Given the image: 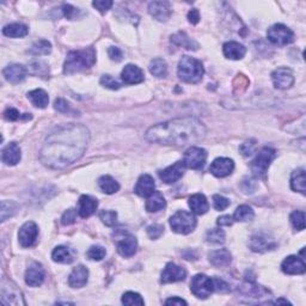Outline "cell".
Returning <instances> with one entry per match:
<instances>
[{
	"label": "cell",
	"instance_id": "59",
	"mask_svg": "<svg viewBox=\"0 0 306 306\" xmlns=\"http://www.w3.org/2000/svg\"><path fill=\"white\" fill-rule=\"evenodd\" d=\"M188 19H189V22L192 23V24H197V23L200 22V13H199V11H197L196 9L190 10L189 13H188Z\"/></svg>",
	"mask_w": 306,
	"mask_h": 306
},
{
	"label": "cell",
	"instance_id": "61",
	"mask_svg": "<svg viewBox=\"0 0 306 306\" xmlns=\"http://www.w3.org/2000/svg\"><path fill=\"white\" fill-rule=\"evenodd\" d=\"M165 304H166V305H179V306L184 305V306H186V305H187V301H186V300H183L182 298L173 297V298L167 299V300L165 301Z\"/></svg>",
	"mask_w": 306,
	"mask_h": 306
},
{
	"label": "cell",
	"instance_id": "39",
	"mask_svg": "<svg viewBox=\"0 0 306 306\" xmlns=\"http://www.w3.org/2000/svg\"><path fill=\"white\" fill-rule=\"evenodd\" d=\"M52 52V45L51 42L46 41V39H39V41L35 42L30 49V53L32 55H48Z\"/></svg>",
	"mask_w": 306,
	"mask_h": 306
},
{
	"label": "cell",
	"instance_id": "20",
	"mask_svg": "<svg viewBox=\"0 0 306 306\" xmlns=\"http://www.w3.org/2000/svg\"><path fill=\"white\" fill-rule=\"evenodd\" d=\"M121 78H122L124 84H139L144 81V72L136 65H127L122 70Z\"/></svg>",
	"mask_w": 306,
	"mask_h": 306
},
{
	"label": "cell",
	"instance_id": "18",
	"mask_svg": "<svg viewBox=\"0 0 306 306\" xmlns=\"http://www.w3.org/2000/svg\"><path fill=\"white\" fill-rule=\"evenodd\" d=\"M282 272L288 275H299L304 274L306 271V266L301 258L297 256H288L281 265Z\"/></svg>",
	"mask_w": 306,
	"mask_h": 306
},
{
	"label": "cell",
	"instance_id": "50",
	"mask_svg": "<svg viewBox=\"0 0 306 306\" xmlns=\"http://www.w3.org/2000/svg\"><path fill=\"white\" fill-rule=\"evenodd\" d=\"M54 108L55 110H58L59 113H62V114H67L70 113V111H72L70 103H68L67 101H65L64 98H58V100H55Z\"/></svg>",
	"mask_w": 306,
	"mask_h": 306
},
{
	"label": "cell",
	"instance_id": "46",
	"mask_svg": "<svg viewBox=\"0 0 306 306\" xmlns=\"http://www.w3.org/2000/svg\"><path fill=\"white\" fill-rule=\"evenodd\" d=\"M100 218L107 226H114L117 222V213L114 210H102Z\"/></svg>",
	"mask_w": 306,
	"mask_h": 306
},
{
	"label": "cell",
	"instance_id": "10",
	"mask_svg": "<svg viewBox=\"0 0 306 306\" xmlns=\"http://www.w3.org/2000/svg\"><path fill=\"white\" fill-rule=\"evenodd\" d=\"M207 159V152L206 150L201 149V147L192 146L186 151L183 158V163L186 167L193 170L202 169L205 165Z\"/></svg>",
	"mask_w": 306,
	"mask_h": 306
},
{
	"label": "cell",
	"instance_id": "21",
	"mask_svg": "<svg viewBox=\"0 0 306 306\" xmlns=\"http://www.w3.org/2000/svg\"><path fill=\"white\" fill-rule=\"evenodd\" d=\"M22 158V151L21 147L16 143L9 144L8 146L3 150L2 159L6 165H16L19 163Z\"/></svg>",
	"mask_w": 306,
	"mask_h": 306
},
{
	"label": "cell",
	"instance_id": "32",
	"mask_svg": "<svg viewBox=\"0 0 306 306\" xmlns=\"http://www.w3.org/2000/svg\"><path fill=\"white\" fill-rule=\"evenodd\" d=\"M171 42L173 45L179 46V47L189 49V51H196L199 48V45L194 41L193 38H190L186 32H177V34L171 36Z\"/></svg>",
	"mask_w": 306,
	"mask_h": 306
},
{
	"label": "cell",
	"instance_id": "41",
	"mask_svg": "<svg viewBox=\"0 0 306 306\" xmlns=\"http://www.w3.org/2000/svg\"><path fill=\"white\" fill-rule=\"evenodd\" d=\"M206 241L210 244H223L225 242V232L222 229L209 230L206 235Z\"/></svg>",
	"mask_w": 306,
	"mask_h": 306
},
{
	"label": "cell",
	"instance_id": "33",
	"mask_svg": "<svg viewBox=\"0 0 306 306\" xmlns=\"http://www.w3.org/2000/svg\"><path fill=\"white\" fill-rule=\"evenodd\" d=\"M28 26L22 24V23H12V24L4 26V29H3V34L8 37H24L28 35Z\"/></svg>",
	"mask_w": 306,
	"mask_h": 306
},
{
	"label": "cell",
	"instance_id": "40",
	"mask_svg": "<svg viewBox=\"0 0 306 306\" xmlns=\"http://www.w3.org/2000/svg\"><path fill=\"white\" fill-rule=\"evenodd\" d=\"M28 71L30 72L31 74L38 75V77H41V78H47L49 75L48 66L43 64V62H41V61L31 62V64L29 65V70Z\"/></svg>",
	"mask_w": 306,
	"mask_h": 306
},
{
	"label": "cell",
	"instance_id": "27",
	"mask_svg": "<svg viewBox=\"0 0 306 306\" xmlns=\"http://www.w3.org/2000/svg\"><path fill=\"white\" fill-rule=\"evenodd\" d=\"M98 207L97 200L89 195H83L79 199V214L83 218H89L96 212Z\"/></svg>",
	"mask_w": 306,
	"mask_h": 306
},
{
	"label": "cell",
	"instance_id": "15",
	"mask_svg": "<svg viewBox=\"0 0 306 306\" xmlns=\"http://www.w3.org/2000/svg\"><path fill=\"white\" fill-rule=\"evenodd\" d=\"M45 281V269L37 262H34L26 269L25 272V282L26 285L31 287H38Z\"/></svg>",
	"mask_w": 306,
	"mask_h": 306
},
{
	"label": "cell",
	"instance_id": "31",
	"mask_svg": "<svg viewBox=\"0 0 306 306\" xmlns=\"http://www.w3.org/2000/svg\"><path fill=\"white\" fill-rule=\"evenodd\" d=\"M166 201L164 199L163 194L160 192H154L152 195L149 196L146 201V210L150 213L158 212V210H162L165 208Z\"/></svg>",
	"mask_w": 306,
	"mask_h": 306
},
{
	"label": "cell",
	"instance_id": "53",
	"mask_svg": "<svg viewBox=\"0 0 306 306\" xmlns=\"http://www.w3.org/2000/svg\"><path fill=\"white\" fill-rule=\"evenodd\" d=\"M92 5H94L101 13H105L108 10H110L111 6H113V2H110V0H97V2L92 3Z\"/></svg>",
	"mask_w": 306,
	"mask_h": 306
},
{
	"label": "cell",
	"instance_id": "54",
	"mask_svg": "<svg viewBox=\"0 0 306 306\" xmlns=\"http://www.w3.org/2000/svg\"><path fill=\"white\" fill-rule=\"evenodd\" d=\"M213 282H214V291H218V292H229L230 291V287L229 285L226 284L225 281L222 280V279L219 278H214L213 279Z\"/></svg>",
	"mask_w": 306,
	"mask_h": 306
},
{
	"label": "cell",
	"instance_id": "56",
	"mask_svg": "<svg viewBox=\"0 0 306 306\" xmlns=\"http://www.w3.org/2000/svg\"><path fill=\"white\" fill-rule=\"evenodd\" d=\"M108 54H109V58L114 61H121L122 60V52H121L120 48L117 47H110L108 49Z\"/></svg>",
	"mask_w": 306,
	"mask_h": 306
},
{
	"label": "cell",
	"instance_id": "3",
	"mask_svg": "<svg viewBox=\"0 0 306 306\" xmlns=\"http://www.w3.org/2000/svg\"><path fill=\"white\" fill-rule=\"evenodd\" d=\"M95 62H96V51L92 47L70 52L66 58L64 72L66 74H73L89 70L95 65Z\"/></svg>",
	"mask_w": 306,
	"mask_h": 306
},
{
	"label": "cell",
	"instance_id": "4",
	"mask_svg": "<svg viewBox=\"0 0 306 306\" xmlns=\"http://www.w3.org/2000/svg\"><path fill=\"white\" fill-rule=\"evenodd\" d=\"M181 80L189 84L199 83L203 77L205 70L201 61L192 57H183L179 62V70H177Z\"/></svg>",
	"mask_w": 306,
	"mask_h": 306
},
{
	"label": "cell",
	"instance_id": "48",
	"mask_svg": "<svg viewBox=\"0 0 306 306\" xmlns=\"http://www.w3.org/2000/svg\"><path fill=\"white\" fill-rule=\"evenodd\" d=\"M101 84L103 85L104 88L110 89V90H118L121 88V84L115 79L114 77H111L109 74H104L102 75L101 78Z\"/></svg>",
	"mask_w": 306,
	"mask_h": 306
},
{
	"label": "cell",
	"instance_id": "52",
	"mask_svg": "<svg viewBox=\"0 0 306 306\" xmlns=\"http://www.w3.org/2000/svg\"><path fill=\"white\" fill-rule=\"evenodd\" d=\"M164 228L159 224H154V225H151L147 228V235H149L152 239H157L159 238L160 236L163 235Z\"/></svg>",
	"mask_w": 306,
	"mask_h": 306
},
{
	"label": "cell",
	"instance_id": "14",
	"mask_svg": "<svg viewBox=\"0 0 306 306\" xmlns=\"http://www.w3.org/2000/svg\"><path fill=\"white\" fill-rule=\"evenodd\" d=\"M233 169H235V163L230 158H216V159L210 164L209 171L212 175L215 177H226L231 175Z\"/></svg>",
	"mask_w": 306,
	"mask_h": 306
},
{
	"label": "cell",
	"instance_id": "19",
	"mask_svg": "<svg viewBox=\"0 0 306 306\" xmlns=\"http://www.w3.org/2000/svg\"><path fill=\"white\" fill-rule=\"evenodd\" d=\"M149 12L157 21L165 22L171 16V6L167 2H152L149 4Z\"/></svg>",
	"mask_w": 306,
	"mask_h": 306
},
{
	"label": "cell",
	"instance_id": "17",
	"mask_svg": "<svg viewBox=\"0 0 306 306\" xmlns=\"http://www.w3.org/2000/svg\"><path fill=\"white\" fill-rule=\"evenodd\" d=\"M26 73H28V70H26L25 66L19 64L10 65L3 71V74H4L6 80L12 84L22 83L26 77Z\"/></svg>",
	"mask_w": 306,
	"mask_h": 306
},
{
	"label": "cell",
	"instance_id": "58",
	"mask_svg": "<svg viewBox=\"0 0 306 306\" xmlns=\"http://www.w3.org/2000/svg\"><path fill=\"white\" fill-rule=\"evenodd\" d=\"M62 11H64L65 17L68 18V19H72L78 13V10L77 9L73 8V6H72V5H68V4L67 5H64V8H62Z\"/></svg>",
	"mask_w": 306,
	"mask_h": 306
},
{
	"label": "cell",
	"instance_id": "9",
	"mask_svg": "<svg viewBox=\"0 0 306 306\" xmlns=\"http://www.w3.org/2000/svg\"><path fill=\"white\" fill-rule=\"evenodd\" d=\"M2 301L6 305H25L17 286L6 278L2 280Z\"/></svg>",
	"mask_w": 306,
	"mask_h": 306
},
{
	"label": "cell",
	"instance_id": "16",
	"mask_svg": "<svg viewBox=\"0 0 306 306\" xmlns=\"http://www.w3.org/2000/svg\"><path fill=\"white\" fill-rule=\"evenodd\" d=\"M184 167H186V165H184L183 162H176L175 164H172V165L166 167V169L160 171L159 172L160 180H162L163 182H165L166 184L177 182V181L183 176Z\"/></svg>",
	"mask_w": 306,
	"mask_h": 306
},
{
	"label": "cell",
	"instance_id": "1",
	"mask_svg": "<svg viewBox=\"0 0 306 306\" xmlns=\"http://www.w3.org/2000/svg\"><path fill=\"white\" fill-rule=\"evenodd\" d=\"M89 140L90 133L84 124H62L47 137L39 159L51 169H64L83 157Z\"/></svg>",
	"mask_w": 306,
	"mask_h": 306
},
{
	"label": "cell",
	"instance_id": "30",
	"mask_svg": "<svg viewBox=\"0 0 306 306\" xmlns=\"http://www.w3.org/2000/svg\"><path fill=\"white\" fill-rule=\"evenodd\" d=\"M291 188L294 192H299L301 194L306 193V177L304 167L293 171L291 177Z\"/></svg>",
	"mask_w": 306,
	"mask_h": 306
},
{
	"label": "cell",
	"instance_id": "45",
	"mask_svg": "<svg viewBox=\"0 0 306 306\" xmlns=\"http://www.w3.org/2000/svg\"><path fill=\"white\" fill-rule=\"evenodd\" d=\"M86 255L89 258L92 259V261H101V259H103L105 256V249L101 245H94L89 249Z\"/></svg>",
	"mask_w": 306,
	"mask_h": 306
},
{
	"label": "cell",
	"instance_id": "37",
	"mask_svg": "<svg viewBox=\"0 0 306 306\" xmlns=\"http://www.w3.org/2000/svg\"><path fill=\"white\" fill-rule=\"evenodd\" d=\"M149 70L151 74H153L154 77L164 78L167 73V65L163 59H154V60L150 62Z\"/></svg>",
	"mask_w": 306,
	"mask_h": 306
},
{
	"label": "cell",
	"instance_id": "25",
	"mask_svg": "<svg viewBox=\"0 0 306 306\" xmlns=\"http://www.w3.org/2000/svg\"><path fill=\"white\" fill-rule=\"evenodd\" d=\"M223 52L224 55H225L228 59H231V60H241V59L244 58L246 49L243 45L238 43V42H226L223 47Z\"/></svg>",
	"mask_w": 306,
	"mask_h": 306
},
{
	"label": "cell",
	"instance_id": "62",
	"mask_svg": "<svg viewBox=\"0 0 306 306\" xmlns=\"http://www.w3.org/2000/svg\"><path fill=\"white\" fill-rule=\"evenodd\" d=\"M276 304H291V302L285 300V299H278V300H276Z\"/></svg>",
	"mask_w": 306,
	"mask_h": 306
},
{
	"label": "cell",
	"instance_id": "22",
	"mask_svg": "<svg viewBox=\"0 0 306 306\" xmlns=\"http://www.w3.org/2000/svg\"><path fill=\"white\" fill-rule=\"evenodd\" d=\"M89 279V271L84 266H78L73 269V272L68 278V284L73 288H80L86 285Z\"/></svg>",
	"mask_w": 306,
	"mask_h": 306
},
{
	"label": "cell",
	"instance_id": "29",
	"mask_svg": "<svg viewBox=\"0 0 306 306\" xmlns=\"http://www.w3.org/2000/svg\"><path fill=\"white\" fill-rule=\"evenodd\" d=\"M232 261V256L229 250L219 249L209 254V262L215 267H226Z\"/></svg>",
	"mask_w": 306,
	"mask_h": 306
},
{
	"label": "cell",
	"instance_id": "13",
	"mask_svg": "<svg viewBox=\"0 0 306 306\" xmlns=\"http://www.w3.org/2000/svg\"><path fill=\"white\" fill-rule=\"evenodd\" d=\"M186 276H187L186 269L175 265L173 262H170L167 263L165 268H164V271L162 273V279H160V280H162L163 284H171V282L184 280Z\"/></svg>",
	"mask_w": 306,
	"mask_h": 306
},
{
	"label": "cell",
	"instance_id": "35",
	"mask_svg": "<svg viewBox=\"0 0 306 306\" xmlns=\"http://www.w3.org/2000/svg\"><path fill=\"white\" fill-rule=\"evenodd\" d=\"M52 258L54 262L64 263V265L73 262V256H72L71 251L66 246H57V248L53 250Z\"/></svg>",
	"mask_w": 306,
	"mask_h": 306
},
{
	"label": "cell",
	"instance_id": "44",
	"mask_svg": "<svg viewBox=\"0 0 306 306\" xmlns=\"http://www.w3.org/2000/svg\"><path fill=\"white\" fill-rule=\"evenodd\" d=\"M122 304L128 305V306H134V305H144V299L141 298L140 294L134 293V292H127L123 294L122 297Z\"/></svg>",
	"mask_w": 306,
	"mask_h": 306
},
{
	"label": "cell",
	"instance_id": "24",
	"mask_svg": "<svg viewBox=\"0 0 306 306\" xmlns=\"http://www.w3.org/2000/svg\"><path fill=\"white\" fill-rule=\"evenodd\" d=\"M154 188H156V184H154V180L152 179V176L143 175L138 180V183L136 186V193L141 197H149L154 193Z\"/></svg>",
	"mask_w": 306,
	"mask_h": 306
},
{
	"label": "cell",
	"instance_id": "55",
	"mask_svg": "<svg viewBox=\"0 0 306 306\" xmlns=\"http://www.w3.org/2000/svg\"><path fill=\"white\" fill-rule=\"evenodd\" d=\"M4 116L6 120L9 121H17L19 118H22V115L19 114V111L17 109H15V108H9V109L5 111Z\"/></svg>",
	"mask_w": 306,
	"mask_h": 306
},
{
	"label": "cell",
	"instance_id": "42",
	"mask_svg": "<svg viewBox=\"0 0 306 306\" xmlns=\"http://www.w3.org/2000/svg\"><path fill=\"white\" fill-rule=\"evenodd\" d=\"M18 206L13 201H3L2 202V222L11 218L17 213Z\"/></svg>",
	"mask_w": 306,
	"mask_h": 306
},
{
	"label": "cell",
	"instance_id": "23",
	"mask_svg": "<svg viewBox=\"0 0 306 306\" xmlns=\"http://www.w3.org/2000/svg\"><path fill=\"white\" fill-rule=\"evenodd\" d=\"M138 243L133 236H124L117 242V251L123 257H130L137 252Z\"/></svg>",
	"mask_w": 306,
	"mask_h": 306
},
{
	"label": "cell",
	"instance_id": "12",
	"mask_svg": "<svg viewBox=\"0 0 306 306\" xmlns=\"http://www.w3.org/2000/svg\"><path fill=\"white\" fill-rule=\"evenodd\" d=\"M272 79L274 86L276 89H279V90H286V89H289L294 83L293 73H292V71L289 70V68H286V67H280L273 72Z\"/></svg>",
	"mask_w": 306,
	"mask_h": 306
},
{
	"label": "cell",
	"instance_id": "43",
	"mask_svg": "<svg viewBox=\"0 0 306 306\" xmlns=\"http://www.w3.org/2000/svg\"><path fill=\"white\" fill-rule=\"evenodd\" d=\"M289 220L293 228L298 231H302L305 229V213L301 210H294L289 216Z\"/></svg>",
	"mask_w": 306,
	"mask_h": 306
},
{
	"label": "cell",
	"instance_id": "28",
	"mask_svg": "<svg viewBox=\"0 0 306 306\" xmlns=\"http://www.w3.org/2000/svg\"><path fill=\"white\" fill-rule=\"evenodd\" d=\"M189 207L194 213L197 215H202L207 213L209 209L208 201H207L206 196L202 194H195V195L189 197Z\"/></svg>",
	"mask_w": 306,
	"mask_h": 306
},
{
	"label": "cell",
	"instance_id": "5",
	"mask_svg": "<svg viewBox=\"0 0 306 306\" xmlns=\"http://www.w3.org/2000/svg\"><path fill=\"white\" fill-rule=\"evenodd\" d=\"M170 226L176 233L188 235L196 228V219L187 210H179L170 218Z\"/></svg>",
	"mask_w": 306,
	"mask_h": 306
},
{
	"label": "cell",
	"instance_id": "6",
	"mask_svg": "<svg viewBox=\"0 0 306 306\" xmlns=\"http://www.w3.org/2000/svg\"><path fill=\"white\" fill-rule=\"evenodd\" d=\"M275 157V150L271 149V147H265V149H262L257 154V157L252 160L251 165H250L252 173H254L256 177H265L266 173H267L269 165H271V163L274 160Z\"/></svg>",
	"mask_w": 306,
	"mask_h": 306
},
{
	"label": "cell",
	"instance_id": "49",
	"mask_svg": "<svg viewBox=\"0 0 306 306\" xmlns=\"http://www.w3.org/2000/svg\"><path fill=\"white\" fill-rule=\"evenodd\" d=\"M213 206H214L215 209L224 210L230 206V200L222 195H214L213 196Z\"/></svg>",
	"mask_w": 306,
	"mask_h": 306
},
{
	"label": "cell",
	"instance_id": "60",
	"mask_svg": "<svg viewBox=\"0 0 306 306\" xmlns=\"http://www.w3.org/2000/svg\"><path fill=\"white\" fill-rule=\"evenodd\" d=\"M216 223H218L219 226H231L233 224V219L230 215H222L220 218H218Z\"/></svg>",
	"mask_w": 306,
	"mask_h": 306
},
{
	"label": "cell",
	"instance_id": "11",
	"mask_svg": "<svg viewBox=\"0 0 306 306\" xmlns=\"http://www.w3.org/2000/svg\"><path fill=\"white\" fill-rule=\"evenodd\" d=\"M38 235V228L34 222H28L19 229L18 241L23 248H29L34 244Z\"/></svg>",
	"mask_w": 306,
	"mask_h": 306
},
{
	"label": "cell",
	"instance_id": "7",
	"mask_svg": "<svg viewBox=\"0 0 306 306\" xmlns=\"http://www.w3.org/2000/svg\"><path fill=\"white\" fill-rule=\"evenodd\" d=\"M190 291L195 297L200 299L208 298L214 292V282L213 279L205 274H197L190 282Z\"/></svg>",
	"mask_w": 306,
	"mask_h": 306
},
{
	"label": "cell",
	"instance_id": "36",
	"mask_svg": "<svg viewBox=\"0 0 306 306\" xmlns=\"http://www.w3.org/2000/svg\"><path fill=\"white\" fill-rule=\"evenodd\" d=\"M98 186H100L101 190L105 194H114L118 192L120 189V184H118L116 181H115L111 176H102L100 180H98Z\"/></svg>",
	"mask_w": 306,
	"mask_h": 306
},
{
	"label": "cell",
	"instance_id": "8",
	"mask_svg": "<svg viewBox=\"0 0 306 306\" xmlns=\"http://www.w3.org/2000/svg\"><path fill=\"white\" fill-rule=\"evenodd\" d=\"M267 37L276 46H287L294 41V34L284 24H274L268 29Z\"/></svg>",
	"mask_w": 306,
	"mask_h": 306
},
{
	"label": "cell",
	"instance_id": "47",
	"mask_svg": "<svg viewBox=\"0 0 306 306\" xmlns=\"http://www.w3.org/2000/svg\"><path fill=\"white\" fill-rule=\"evenodd\" d=\"M248 85H249V81H248V79L245 78V75L238 74V75H237V78L235 79V81H233V89H235V94H242L243 91L246 90Z\"/></svg>",
	"mask_w": 306,
	"mask_h": 306
},
{
	"label": "cell",
	"instance_id": "57",
	"mask_svg": "<svg viewBox=\"0 0 306 306\" xmlns=\"http://www.w3.org/2000/svg\"><path fill=\"white\" fill-rule=\"evenodd\" d=\"M255 150V144H252V141H246V143H244L241 146V151L243 153V156L248 157V156H251L252 152H254Z\"/></svg>",
	"mask_w": 306,
	"mask_h": 306
},
{
	"label": "cell",
	"instance_id": "38",
	"mask_svg": "<svg viewBox=\"0 0 306 306\" xmlns=\"http://www.w3.org/2000/svg\"><path fill=\"white\" fill-rule=\"evenodd\" d=\"M255 213L252 208L248 205H242L236 209L235 214H233V219L236 222H251L254 219Z\"/></svg>",
	"mask_w": 306,
	"mask_h": 306
},
{
	"label": "cell",
	"instance_id": "2",
	"mask_svg": "<svg viewBox=\"0 0 306 306\" xmlns=\"http://www.w3.org/2000/svg\"><path fill=\"white\" fill-rule=\"evenodd\" d=\"M206 133L205 124L200 120L195 117H182L149 128L146 132V139L154 144L184 146L200 143L205 139Z\"/></svg>",
	"mask_w": 306,
	"mask_h": 306
},
{
	"label": "cell",
	"instance_id": "26",
	"mask_svg": "<svg viewBox=\"0 0 306 306\" xmlns=\"http://www.w3.org/2000/svg\"><path fill=\"white\" fill-rule=\"evenodd\" d=\"M275 246V243L269 239L267 236L255 235L250 239V248L255 252H265L267 250H272Z\"/></svg>",
	"mask_w": 306,
	"mask_h": 306
},
{
	"label": "cell",
	"instance_id": "51",
	"mask_svg": "<svg viewBox=\"0 0 306 306\" xmlns=\"http://www.w3.org/2000/svg\"><path fill=\"white\" fill-rule=\"evenodd\" d=\"M75 219H77V210L71 208L68 210H66L64 213V215H62L61 223L62 225H71V224H73L75 222Z\"/></svg>",
	"mask_w": 306,
	"mask_h": 306
},
{
	"label": "cell",
	"instance_id": "34",
	"mask_svg": "<svg viewBox=\"0 0 306 306\" xmlns=\"http://www.w3.org/2000/svg\"><path fill=\"white\" fill-rule=\"evenodd\" d=\"M28 98L35 107L41 108V109H43V108L47 107L49 102L48 94L45 90H42V89H36V90H32L29 92Z\"/></svg>",
	"mask_w": 306,
	"mask_h": 306
}]
</instances>
